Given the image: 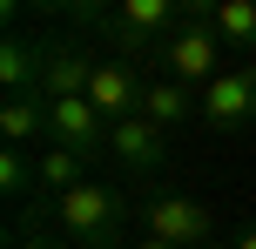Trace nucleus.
Returning a JSON list of instances; mask_svg holds the SVG:
<instances>
[{
    "label": "nucleus",
    "mask_w": 256,
    "mask_h": 249,
    "mask_svg": "<svg viewBox=\"0 0 256 249\" xmlns=\"http://www.w3.org/2000/svg\"><path fill=\"white\" fill-rule=\"evenodd\" d=\"M48 216H54V229H68L74 243H115V229L128 216V196L108 189V182H81V189H68V196H54Z\"/></svg>",
    "instance_id": "3"
},
{
    "label": "nucleus",
    "mask_w": 256,
    "mask_h": 249,
    "mask_svg": "<svg viewBox=\"0 0 256 249\" xmlns=\"http://www.w3.org/2000/svg\"><path fill=\"white\" fill-rule=\"evenodd\" d=\"M209 249H230V243H209Z\"/></svg>",
    "instance_id": "20"
},
{
    "label": "nucleus",
    "mask_w": 256,
    "mask_h": 249,
    "mask_svg": "<svg viewBox=\"0 0 256 249\" xmlns=\"http://www.w3.org/2000/svg\"><path fill=\"white\" fill-rule=\"evenodd\" d=\"M108 162H115L122 175H135V182H155V175L168 169V128H155L148 115H128L108 128Z\"/></svg>",
    "instance_id": "5"
},
{
    "label": "nucleus",
    "mask_w": 256,
    "mask_h": 249,
    "mask_svg": "<svg viewBox=\"0 0 256 249\" xmlns=\"http://www.w3.org/2000/svg\"><path fill=\"white\" fill-rule=\"evenodd\" d=\"M74 249H122V243H74Z\"/></svg>",
    "instance_id": "19"
},
{
    "label": "nucleus",
    "mask_w": 256,
    "mask_h": 249,
    "mask_svg": "<svg viewBox=\"0 0 256 249\" xmlns=\"http://www.w3.org/2000/svg\"><path fill=\"white\" fill-rule=\"evenodd\" d=\"M230 249H256V223H250V229H236V236H230Z\"/></svg>",
    "instance_id": "17"
},
{
    "label": "nucleus",
    "mask_w": 256,
    "mask_h": 249,
    "mask_svg": "<svg viewBox=\"0 0 256 249\" xmlns=\"http://www.w3.org/2000/svg\"><path fill=\"white\" fill-rule=\"evenodd\" d=\"M142 236H162L176 249H209L216 243V216H209V202H196V196L148 189V196H142Z\"/></svg>",
    "instance_id": "4"
},
{
    "label": "nucleus",
    "mask_w": 256,
    "mask_h": 249,
    "mask_svg": "<svg viewBox=\"0 0 256 249\" xmlns=\"http://www.w3.org/2000/svg\"><path fill=\"white\" fill-rule=\"evenodd\" d=\"M40 216H48V202H27V209H14V223H7V249H61L40 229Z\"/></svg>",
    "instance_id": "16"
},
{
    "label": "nucleus",
    "mask_w": 256,
    "mask_h": 249,
    "mask_svg": "<svg viewBox=\"0 0 256 249\" xmlns=\"http://www.w3.org/2000/svg\"><path fill=\"white\" fill-rule=\"evenodd\" d=\"M142 115H148L155 128H182L189 115H202V94H196V88H182V81H168V74H148Z\"/></svg>",
    "instance_id": "12"
},
{
    "label": "nucleus",
    "mask_w": 256,
    "mask_h": 249,
    "mask_svg": "<svg viewBox=\"0 0 256 249\" xmlns=\"http://www.w3.org/2000/svg\"><path fill=\"white\" fill-rule=\"evenodd\" d=\"M81 182H88V175H81V155H74V148H40V155H34V189H40V196L34 202H54V196H68V189H81Z\"/></svg>",
    "instance_id": "14"
},
{
    "label": "nucleus",
    "mask_w": 256,
    "mask_h": 249,
    "mask_svg": "<svg viewBox=\"0 0 256 249\" xmlns=\"http://www.w3.org/2000/svg\"><path fill=\"white\" fill-rule=\"evenodd\" d=\"M48 142L54 148H74L81 162L108 155V121L94 115L88 94H74V101H48Z\"/></svg>",
    "instance_id": "8"
},
{
    "label": "nucleus",
    "mask_w": 256,
    "mask_h": 249,
    "mask_svg": "<svg viewBox=\"0 0 256 249\" xmlns=\"http://www.w3.org/2000/svg\"><path fill=\"white\" fill-rule=\"evenodd\" d=\"M94 61H102V54H88L81 40H48L40 94H48V101H74V94H88V81H94Z\"/></svg>",
    "instance_id": "9"
},
{
    "label": "nucleus",
    "mask_w": 256,
    "mask_h": 249,
    "mask_svg": "<svg viewBox=\"0 0 256 249\" xmlns=\"http://www.w3.org/2000/svg\"><path fill=\"white\" fill-rule=\"evenodd\" d=\"M202 121L209 128H250L256 121V61H230L202 88Z\"/></svg>",
    "instance_id": "7"
},
{
    "label": "nucleus",
    "mask_w": 256,
    "mask_h": 249,
    "mask_svg": "<svg viewBox=\"0 0 256 249\" xmlns=\"http://www.w3.org/2000/svg\"><path fill=\"white\" fill-rule=\"evenodd\" d=\"M40 67H48V40H0V88L7 94H40Z\"/></svg>",
    "instance_id": "11"
},
{
    "label": "nucleus",
    "mask_w": 256,
    "mask_h": 249,
    "mask_svg": "<svg viewBox=\"0 0 256 249\" xmlns=\"http://www.w3.org/2000/svg\"><path fill=\"white\" fill-rule=\"evenodd\" d=\"M68 20L88 27L94 40H108L115 61L155 67L182 20H189V0H115V7H68Z\"/></svg>",
    "instance_id": "1"
},
{
    "label": "nucleus",
    "mask_w": 256,
    "mask_h": 249,
    "mask_svg": "<svg viewBox=\"0 0 256 249\" xmlns=\"http://www.w3.org/2000/svg\"><path fill=\"white\" fill-rule=\"evenodd\" d=\"M0 142L7 148H48V94H0Z\"/></svg>",
    "instance_id": "10"
},
{
    "label": "nucleus",
    "mask_w": 256,
    "mask_h": 249,
    "mask_svg": "<svg viewBox=\"0 0 256 249\" xmlns=\"http://www.w3.org/2000/svg\"><path fill=\"white\" fill-rule=\"evenodd\" d=\"M209 34L230 54H256V0H209Z\"/></svg>",
    "instance_id": "13"
},
{
    "label": "nucleus",
    "mask_w": 256,
    "mask_h": 249,
    "mask_svg": "<svg viewBox=\"0 0 256 249\" xmlns=\"http://www.w3.org/2000/svg\"><path fill=\"white\" fill-rule=\"evenodd\" d=\"M222 54H230V47H222L216 34H209V0H202V7H196V0H189V20H182L176 34H168L162 61H155L148 74H168V81H182V88H196V94H202L209 81H216L222 67H230V61H222Z\"/></svg>",
    "instance_id": "2"
},
{
    "label": "nucleus",
    "mask_w": 256,
    "mask_h": 249,
    "mask_svg": "<svg viewBox=\"0 0 256 249\" xmlns=\"http://www.w3.org/2000/svg\"><path fill=\"white\" fill-rule=\"evenodd\" d=\"M135 249H176V243H162V236H142V243H135Z\"/></svg>",
    "instance_id": "18"
},
{
    "label": "nucleus",
    "mask_w": 256,
    "mask_h": 249,
    "mask_svg": "<svg viewBox=\"0 0 256 249\" xmlns=\"http://www.w3.org/2000/svg\"><path fill=\"white\" fill-rule=\"evenodd\" d=\"M142 94H148V67L115 61V54H102V61H94L88 101H94V115H102L108 128H115V121H128V115H142Z\"/></svg>",
    "instance_id": "6"
},
{
    "label": "nucleus",
    "mask_w": 256,
    "mask_h": 249,
    "mask_svg": "<svg viewBox=\"0 0 256 249\" xmlns=\"http://www.w3.org/2000/svg\"><path fill=\"white\" fill-rule=\"evenodd\" d=\"M0 196H7L14 209H27V202L40 196L34 189V155H27V148H0Z\"/></svg>",
    "instance_id": "15"
}]
</instances>
